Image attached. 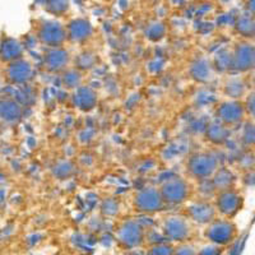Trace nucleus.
I'll list each match as a JSON object with an SVG mask.
<instances>
[{"mask_svg": "<svg viewBox=\"0 0 255 255\" xmlns=\"http://www.w3.org/2000/svg\"><path fill=\"white\" fill-rule=\"evenodd\" d=\"M216 209L223 218H232L238 216L244 207V197L235 189H229L217 193L216 197Z\"/></svg>", "mask_w": 255, "mask_h": 255, "instance_id": "423d86ee", "label": "nucleus"}, {"mask_svg": "<svg viewBox=\"0 0 255 255\" xmlns=\"http://www.w3.org/2000/svg\"><path fill=\"white\" fill-rule=\"evenodd\" d=\"M22 106L10 97L0 99V119L5 123H17L22 118Z\"/></svg>", "mask_w": 255, "mask_h": 255, "instance_id": "dca6fc26", "label": "nucleus"}, {"mask_svg": "<svg viewBox=\"0 0 255 255\" xmlns=\"http://www.w3.org/2000/svg\"><path fill=\"white\" fill-rule=\"evenodd\" d=\"M8 78L15 84H24L33 78V68L26 60L18 59L12 61L8 68Z\"/></svg>", "mask_w": 255, "mask_h": 255, "instance_id": "4468645a", "label": "nucleus"}, {"mask_svg": "<svg viewBox=\"0 0 255 255\" xmlns=\"http://www.w3.org/2000/svg\"><path fill=\"white\" fill-rule=\"evenodd\" d=\"M165 202L162 199L159 189L148 188L140 189L134 197V208L135 211L144 213V215H153L165 208Z\"/></svg>", "mask_w": 255, "mask_h": 255, "instance_id": "20e7f679", "label": "nucleus"}, {"mask_svg": "<svg viewBox=\"0 0 255 255\" xmlns=\"http://www.w3.org/2000/svg\"><path fill=\"white\" fill-rule=\"evenodd\" d=\"M217 65L220 69L222 70H229V69H232V54H223V52H221L220 55L217 56Z\"/></svg>", "mask_w": 255, "mask_h": 255, "instance_id": "c85d7f7f", "label": "nucleus"}, {"mask_svg": "<svg viewBox=\"0 0 255 255\" xmlns=\"http://www.w3.org/2000/svg\"><path fill=\"white\" fill-rule=\"evenodd\" d=\"M116 238L125 249L134 250L144 241V229L138 221L127 220L116 230Z\"/></svg>", "mask_w": 255, "mask_h": 255, "instance_id": "39448f33", "label": "nucleus"}, {"mask_svg": "<svg viewBox=\"0 0 255 255\" xmlns=\"http://www.w3.org/2000/svg\"><path fill=\"white\" fill-rule=\"evenodd\" d=\"M165 26H163L162 23H158V22H156V23H152L148 26L147 31H145V35H147V37L149 38L151 41H159L162 40L163 36H165Z\"/></svg>", "mask_w": 255, "mask_h": 255, "instance_id": "393cba45", "label": "nucleus"}, {"mask_svg": "<svg viewBox=\"0 0 255 255\" xmlns=\"http://www.w3.org/2000/svg\"><path fill=\"white\" fill-rule=\"evenodd\" d=\"M69 1L68 0H49L46 4V8L52 14H61V13L67 12Z\"/></svg>", "mask_w": 255, "mask_h": 255, "instance_id": "bb28decb", "label": "nucleus"}, {"mask_svg": "<svg viewBox=\"0 0 255 255\" xmlns=\"http://www.w3.org/2000/svg\"><path fill=\"white\" fill-rule=\"evenodd\" d=\"M124 255H144L142 253H138V252H134V250H129L128 253H125Z\"/></svg>", "mask_w": 255, "mask_h": 255, "instance_id": "f704fd0d", "label": "nucleus"}, {"mask_svg": "<svg viewBox=\"0 0 255 255\" xmlns=\"http://www.w3.org/2000/svg\"><path fill=\"white\" fill-rule=\"evenodd\" d=\"M221 253H222V247L212 244V245L203 248L199 253H197V255H221Z\"/></svg>", "mask_w": 255, "mask_h": 255, "instance_id": "7c9ffc66", "label": "nucleus"}, {"mask_svg": "<svg viewBox=\"0 0 255 255\" xmlns=\"http://www.w3.org/2000/svg\"><path fill=\"white\" fill-rule=\"evenodd\" d=\"M191 77L198 82H208L212 78V68L204 59L195 61L190 68Z\"/></svg>", "mask_w": 255, "mask_h": 255, "instance_id": "aec40b11", "label": "nucleus"}, {"mask_svg": "<svg viewBox=\"0 0 255 255\" xmlns=\"http://www.w3.org/2000/svg\"><path fill=\"white\" fill-rule=\"evenodd\" d=\"M236 29L240 35L244 37H252L255 33V22L250 17H241L239 18L238 23H236Z\"/></svg>", "mask_w": 255, "mask_h": 255, "instance_id": "4be33fe9", "label": "nucleus"}, {"mask_svg": "<svg viewBox=\"0 0 255 255\" xmlns=\"http://www.w3.org/2000/svg\"><path fill=\"white\" fill-rule=\"evenodd\" d=\"M225 92L232 100H238L245 92V84L240 79H231V81L227 82L226 87H225Z\"/></svg>", "mask_w": 255, "mask_h": 255, "instance_id": "412c9836", "label": "nucleus"}, {"mask_svg": "<svg viewBox=\"0 0 255 255\" xmlns=\"http://www.w3.org/2000/svg\"><path fill=\"white\" fill-rule=\"evenodd\" d=\"M216 213H217L216 206L206 202L191 204L188 208L189 217L199 225H209L212 221L216 220Z\"/></svg>", "mask_w": 255, "mask_h": 255, "instance_id": "f8f14e48", "label": "nucleus"}, {"mask_svg": "<svg viewBox=\"0 0 255 255\" xmlns=\"http://www.w3.org/2000/svg\"><path fill=\"white\" fill-rule=\"evenodd\" d=\"M45 68L51 73L65 72L69 63V52L63 47H51L44 58Z\"/></svg>", "mask_w": 255, "mask_h": 255, "instance_id": "9b49d317", "label": "nucleus"}, {"mask_svg": "<svg viewBox=\"0 0 255 255\" xmlns=\"http://www.w3.org/2000/svg\"><path fill=\"white\" fill-rule=\"evenodd\" d=\"M102 212H104L106 216H115L118 212H119V204L116 203L115 200H106L104 204H102Z\"/></svg>", "mask_w": 255, "mask_h": 255, "instance_id": "c756f323", "label": "nucleus"}, {"mask_svg": "<svg viewBox=\"0 0 255 255\" xmlns=\"http://www.w3.org/2000/svg\"><path fill=\"white\" fill-rule=\"evenodd\" d=\"M174 248L167 243L154 244L149 248L147 255H174Z\"/></svg>", "mask_w": 255, "mask_h": 255, "instance_id": "cd10ccee", "label": "nucleus"}, {"mask_svg": "<svg viewBox=\"0 0 255 255\" xmlns=\"http://www.w3.org/2000/svg\"><path fill=\"white\" fill-rule=\"evenodd\" d=\"M232 69L247 73L255 69V46L249 42H241L232 52Z\"/></svg>", "mask_w": 255, "mask_h": 255, "instance_id": "1a4fd4ad", "label": "nucleus"}, {"mask_svg": "<svg viewBox=\"0 0 255 255\" xmlns=\"http://www.w3.org/2000/svg\"><path fill=\"white\" fill-rule=\"evenodd\" d=\"M248 10L252 14V17L255 18V0H249L248 1Z\"/></svg>", "mask_w": 255, "mask_h": 255, "instance_id": "72a5a7b5", "label": "nucleus"}, {"mask_svg": "<svg viewBox=\"0 0 255 255\" xmlns=\"http://www.w3.org/2000/svg\"><path fill=\"white\" fill-rule=\"evenodd\" d=\"M92 26L87 19L78 18L72 20L67 28L68 38L73 42H84L92 36Z\"/></svg>", "mask_w": 255, "mask_h": 255, "instance_id": "2eb2a0df", "label": "nucleus"}, {"mask_svg": "<svg viewBox=\"0 0 255 255\" xmlns=\"http://www.w3.org/2000/svg\"><path fill=\"white\" fill-rule=\"evenodd\" d=\"M165 204L179 206L186 202L190 195V185L183 177H171L167 179L159 188Z\"/></svg>", "mask_w": 255, "mask_h": 255, "instance_id": "7ed1b4c3", "label": "nucleus"}, {"mask_svg": "<svg viewBox=\"0 0 255 255\" xmlns=\"http://www.w3.org/2000/svg\"><path fill=\"white\" fill-rule=\"evenodd\" d=\"M162 231L166 239L181 243V241H185L189 239L191 227L186 218L179 217V216H172V217H168L165 220Z\"/></svg>", "mask_w": 255, "mask_h": 255, "instance_id": "9d476101", "label": "nucleus"}, {"mask_svg": "<svg viewBox=\"0 0 255 255\" xmlns=\"http://www.w3.org/2000/svg\"><path fill=\"white\" fill-rule=\"evenodd\" d=\"M174 255H197V252L190 245H181L174 250Z\"/></svg>", "mask_w": 255, "mask_h": 255, "instance_id": "473e14b6", "label": "nucleus"}, {"mask_svg": "<svg viewBox=\"0 0 255 255\" xmlns=\"http://www.w3.org/2000/svg\"><path fill=\"white\" fill-rule=\"evenodd\" d=\"M220 168V159L216 154L209 152L195 153L188 161V172L194 179L203 181L209 180Z\"/></svg>", "mask_w": 255, "mask_h": 255, "instance_id": "f03ea898", "label": "nucleus"}, {"mask_svg": "<svg viewBox=\"0 0 255 255\" xmlns=\"http://www.w3.org/2000/svg\"><path fill=\"white\" fill-rule=\"evenodd\" d=\"M241 142L245 147H253L255 145V124L254 123H247L244 125L241 131Z\"/></svg>", "mask_w": 255, "mask_h": 255, "instance_id": "b1692460", "label": "nucleus"}, {"mask_svg": "<svg viewBox=\"0 0 255 255\" xmlns=\"http://www.w3.org/2000/svg\"><path fill=\"white\" fill-rule=\"evenodd\" d=\"M81 82H82V76H81V73H79L77 69H70L64 72L63 83L65 87L77 90L78 87H81Z\"/></svg>", "mask_w": 255, "mask_h": 255, "instance_id": "5701e85b", "label": "nucleus"}, {"mask_svg": "<svg viewBox=\"0 0 255 255\" xmlns=\"http://www.w3.org/2000/svg\"><path fill=\"white\" fill-rule=\"evenodd\" d=\"M213 188L217 193L223 190H229V189H234V184L236 181V177L231 170L226 167L218 168L216 174L212 176L211 179Z\"/></svg>", "mask_w": 255, "mask_h": 255, "instance_id": "a211bd4d", "label": "nucleus"}, {"mask_svg": "<svg viewBox=\"0 0 255 255\" xmlns=\"http://www.w3.org/2000/svg\"><path fill=\"white\" fill-rule=\"evenodd\" d=\"M239 234L236 223L229 218H221L212 221L207 226L204 235L212 244L218 247H227L236 240Z\"/></svg>", "mask_w": 255, "mask_h": 255, "instance_id": "f257e3e1", "label": "nucleus"}, {"mask_svg": "<svg viewBox=\"0 0 255 255\" xmlns=\"http://www.w3.org/2000/svg\"><path fill=\"white\" fill-rule=\"evenodd\" d=\"M68 38L67 28H64L55 20H47L38 31V40L44 45L51 47H61Z\"/></svg>", "mask_w": 255, "mask_h": 255, "instance_id": "6e6552de", "label": "nucleus"}, {"mask_svg": "<svg viewBox=\"0 0 255 255\" xmlns=\"http://www.w3.org/2000/svg\"><path fill=\"white\" fill-rule=\"evenodd\" d=\"M245 115H247L245 105L238 100H230V101L223 102L217 110L218 122L229 128L240 125L244 122Z\"/></svg>", "mask_w": 255, "mask_h": 255, "instance_id": "0eeeda50", "label": "nucleus"}, {"mask_svg": "<svg viewBox=\"0 0 255 255\" xmlns=\"http://www.w3.org/2000/svg\"><path fill=\"white\" fill-rule=\"evenodd\" d=\"M73 172H74V167H73L72 162L69 161H65V162H60L55 166L54 168V174L55 176H58L60 180L67 179V177L72 176Z\"/></svg>", "mask_w": 255, "mask_h": 255, "instance_id": "a878e982", "label": "nucleus"}, {"mask_svg": "<svg viewBox=\"0 0 255 255\" xmlns=\"http://www.w3.org/2000/svg\"><path fill=\"white\" fill-rule=\"evenodd\" d=\"M73 104L78 110L84 113L92 111L97 105V93L88 86H81L73 95Z\"/></svg>", "mask_w": 255, "mask_h": 255, "instance_id": "ddd939ff", "label": "nucleus"}, {"mask_svg": "<svg viewBox=\"0 0 255 255\" xmlns=\"http://www.w3.org/2000/svg\"><path fill=\"white\" fill-rule=\"evenodd\" d=\"M245 110H247V114H249L253 119L255 120V92L253 95H250L249 97L245 101Z\"/></svg>", "mask_w": 255, "mask_h": 255, "instance_id": "2f4dec72", "label": "nucleus"}, {"mask_svg": "<svg viewBox=\"0 0 255 255\" xmlns=\"http://www.w3.org/2000/svg\"><path fill=\"white\" fill-rule=\"evenodd\" d=\"M22 45L14 38H6L0 46V56L6 61H15L22 56Z\"/></svg>", "mask_w": 255, "mask_h": 255, "instance_id": "6ab92c4d", "label": "nucleus"}, {"mask_svg": "<svg viewBox=\"0 0 255 255\" xmlns=\"http://www.w3.org/2000/svg\"><path fill=\"white\" fill-rule=\"evenodd\" d=\"M254 87H255V83H254Z\"/></svg>", "mask_w": 255, "mask_h": 255, "instance_id": "c9c22d12", "label": "nucleus"}, {"mask_svg": "<svg viewBox=\"0 0 255 255\" xmlns=\"http://www.w3.org/2000/svg\"><path fill=\"white\" fill-rule=\"evenodd\" d=\"M207 139L211 143L216 145H222L230 139V135H231V131H230V128L223 125L222 123L215 122L208 125L206 131Z\"/></svg>", "mask_w": 255, "mask_h": 255, "instance_id": "f3484780", "label": "nucleus"}]
</instances>
